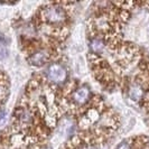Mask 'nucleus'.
Listing matches in <instances>:
<instances>
[{"label":"nucleus","mask_w":149,"mask_h":149,"mask_svg":"<svg viewBox=\"0 0 149 149\" xmlns=\"http://www.w3.org/2000/svg\"><path fill=\"white\" fill-rule=\"evenodd\" d=\"M67 19L66 9L60 3H48L40 9V20L52 27H60Z\"/></svg>","instance_id":"f257e3e1"},{"label":"nucleus","mask_w":149,"mask_h":149,"mask_svg":"<svg viewBox=\"0 0 149 149\" xmlns=\"http://www.w3.org/2000/svg\"><path fill=\"white\" fill-rule=\"evenodd\" d=\"M91 97V91L88 86H80V88H76V89L72 90L70 92V105H73V107H82L84 105Z\"/></svg>","instance_id":"f03ea898"},{"label":"nucleus","mask_w":149,"mask_h":149,"mask_svg":"<svg viewBox=\"0 0 149 149\" xmlns=\"http://www.w3.org/2000/svg\"><path fill=\"white\" fill-rule=\"evenodd\" d=\"M47 79L53 83L62 84L67 80V71L61 63H53L46 71Z\"/></svg>","instance_id":"7ed1b4c3"},{"label":"nucleus","mask_w":149,"mask_h":149,"mask_svg":"<svg viewBox=\"0 0 149 149\" xmlns=\"http://www.w3.org/2000/svg\"><path fill=\"white\" fill-rule=\"evenodd\" d=\"M51 58V51L46 49V48H38L37 51L33 53L29 57L30 64L40 66L44 65L45 63H47Z\"/></svg>","instance_id":"20e7f679"},{"label":"nucleus","mask_w":149,"mask_h":149,"mask_svg":"<svg viewBox=\"0 0 149 149\" xmlns=\"http://www.w3.org/2000/svg\"><path fill=\"white\" fill-rule=\"evenodd\" d=\"M129 94H130V97L137 101L139 99H141L142 94H143V90H142V86L140 84L136 83L132 86H130V91H129Z\"/></svg>","instance_id":"39448f33"},{"label":"nucleus","mask_w":149,"mask_h":149,"mask_svg":"<svg viewBox=\"0 0 149 149\" xmlns=\"http://www.w3.org/2000/svg\"><path fill=\"white\" fill-rule=\"evenodd\" d=\"M117 149H131V146L129 143H127V142H123V143L119 145Z\"/></svg>","instance_id":"423d86ee"}]
</instances>
